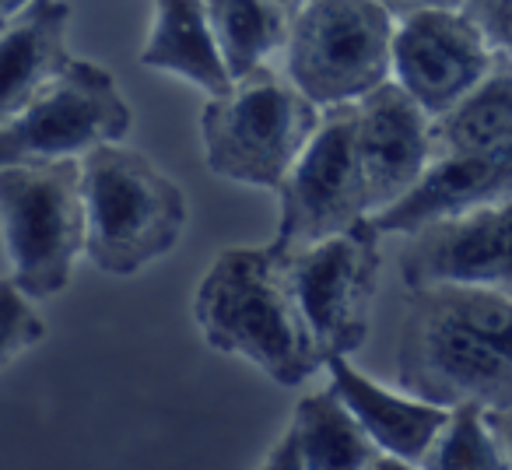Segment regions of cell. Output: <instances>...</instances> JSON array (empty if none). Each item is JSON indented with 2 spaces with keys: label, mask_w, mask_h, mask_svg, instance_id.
<instances>
[{
  "label": "cell",
  "mask_w": 512,
  "mask_h": 470,
  "mask_svg": "<svg viewBox=\"0 0 512 470\" xmlns=\"http://www.w3.org/2000/svg\"><path fill=\"white\" fill-rule=\"evenodd\" d=\"M512 193V144L495 151H456L435 155L425 176L407 197L372 214L379 235H411L442 218H456L474 207L495 204Z\"/></svg>",
  "instance_id": "obj_13"
},
{
  "label": "cell",
  "mask_w": 512,
  "mask_h": 470,
  "mask_svg": "<svg viewBox=\"0 0 512 470\" xmlns=\"http://www.w3.org/2000/svg\"><path fill=\"white\" fill-rule=\"evenodd\" d=\"M29 4L32 0H0V25L8 22V18H15L18 11H25Z\"/></svg>",
  "instance_id": "obj_27"
},
{
  "label": "cell",
  "mask_w": 512,
  "mask_h": 470,
  "mask_svg": "<svg viewBox=\"0 0 512 470\" xmlns=\"http://www.w3.org/2000/svg\"><path fill=\"white\" fill-rule=\"evenodd\" d=\"M425 470H509L505 467L502 442H498L491 411L474 404L449 407L446 425L439 428L435 442L428 446Z\"/></svg>",
  "instance_id": "obj_20"
},
{
  "label": "cell",
  "mask_w": 512,
  "mask_h": 470,
  "mask_svg": "<svg viewBox=\"0 0 512 470\" xmlns=\"http://www.w3.org/2000/svg\"><path fill=\"white\" fill-rule=\"evenodd\" d=\"M256 470H306V463H302V456H299V449H295L292 435L285 432L271 449H267L264 463H260Z\"/></svg>",
  "instance_id": "obj_23"
},
{
  "label": "cell",
  "mask_w": 512,
  "mask_h": 470,
  "mask_svg": "<svg viewBox=\"0 0 512 470\" xmlns=\"http://www.w3.org/2000/svg\"><path fill=\"white\" fill-rule=\"evenodd\" d=\"M355 144L369 211L379 214L407 197L432 165V116L390 78L355 102Z\"/></svg>",
  "instance_id": "obj_12"
},
{
  "label": "cell",
  "mask_w": 512,
  "mask_h": 470,
  "mask_svg": "<svg viewBox=\"0 0 512 470\" xmlns=\"http://www.w3.org/2000/svg\"><path fill=\"white\" fill-rule=\"evenodd\" d=\"M369 470H425L421 463H407V460H397V456H376V463H372Z\"/></svg>",
  "instance_id": "obj_26"
},
{
  "label": "cell",
  "mask_w": 512,
  "mask_h": 470,
  "mask_svg": "<svg viewBox=\"0 0 512 470\" xmlns=\"http://www.w3.org/2000/svg\"><path fill=\"white\" fill-rule=\"evenodd\" d=\"M274 243L302 250L372 218L355 144V106L323 109L320 127L278 190Z\"/></svg>",
  "instance_id": "obj_9"
},
{
  "label": "cell",
  "mask_w": 512,
  "mask_h": 470,
  "mask_svg": "<svg viewBox=\"0 0 512 470\" xmlns=\"http://www.w3.org/2000/svg\"><path fill=\"white\" fill-rule=\"evenodd\" d=\"M400 327V390L439 407L474 404L491 414L512 411V358L442 309L425 288H407Z\"/></svg>",
  "instance_id": "obj_6"
},
{
  "label": "cell",
  "mask_w": 512,
  "mask_h": 470,
  "mask_svg": "<svg viewBox=\"0 0 512 470\" xmlns=\"http://www.w3.org/2000/svg\"><path fill=\"white\" fill-rule=\"evenodd\" d=\"M214 39L228 74L246 78L285 57L292 36V11L278 0H204Z\"/></svg>",
  "instance_id": "obj_19"
},
{
  "label": "cell",
  "mask_w": 512,
  "mask_h": 470,
  "mask_svg": "<svg viewBox=\"0 0 512 470\" xmlns=\"http://www.w3.org/2000/svg\"><path fill=\"white\" fill-rule=\"evenodd\" d=\"M130 113L116 78L95 60L67 64V71L0 130V169L4 165H46L92 155L102 144H123Z\"/></svg>",
  "instance_id": "obj_7"
},
{
  "label": "cell",
  "mask_w": 512,
  "mask_h": 470,
  "mask_svg": "<svg viewBox=\"0 0 512 470\" xmlns=\"http://www.w3.org/2000/svg\"><path fill=\"white\" fill-rule=\"evenodd\" d=\"M320 116L323 109L278 67L235 78L232 88L207 99L200 113L207 169L228 183L278 193L320 127Z\"/></svg>",
  "instance_id": "obj_3"
},
{
  "label": "cell",
  "mask_w": 512,
  "mask_h": 470,
  "mask_svg": "<svg viewBox=\"0 0 512 470\" xmlns=\"http://www.w3.org/2000/svg\"><path fill=\"white\" fill-rule=\"evenodd\" d=\"M386 8L393 15H407V11H418V8H463V0H383Z\"/></svg>",
  "instance_id": "obj_24"
},
{
  "label": "cell",
  "mask_w": 512,
  "mask_h": 470,
  "mask_svg": "<svg viewBox=\"0 0 512 470\" xmlns=\"http://www.w3.org/2000/svg\"><path fill=\"white\" fill-rule=\"evenodd\" d=\"M43 337L46 323L36 309V299H29L11 278H0V369L32 351Z\"/></svg>",
  "instance_id": "obj_21"
},
{
  "label": "cell",
  "mask_w": 512,
  "mask_h": 470,
  "mask_svg": "<svg viewBox=\"0 0 512 470\" xmlns=\"http://www.w3.org/2000/svg\"><path fill=\"white\" fill-rule=\"evenodd\" d=\"M393 32L383 0H309L292 18L285 74L316 109L355 106L390 81Z\"/></svg>",
  "instance_id": "obj_4"
},
{
  "label": "cell",
  "mask_w": 512,
  "mask_h": 470,
  "mask_svg": "<svg viewBox=\"0 0 512 470\" xmlns=\"http://www.w3.org/2000/svg\"><path fill=\"white\" fill-rule=\"evenodd\" d=\"M323 369L330 372V390L344 400L355 421L365 428L383 456H397L407 463H421L439 428L446 425L449 407L428 404L407 390H390L355 369L351 358H330Z\"/></svg>",
  "instance_id": "obj_15"
},
{
  "label": "cell",
  "mask_w": 512,
  "mask_h": 470,
  "mask_svg": "<svg viewBox=\"0 0 512 470\" xmlns=\"http://www.w3.org/2000/svg\"><path fill=\"white\" fill-rule=\"evenodd\" d=\"M81 193L85 257L102 274L130 278L169 257L183 239V190L127 144H102L81 158Z\"/></svg>",
  "instance_id": "obj_2"
},
{
  "label": "cell",
  "mask_w": 512,
  "mask_h": 470,
  "mask_svg": "<svg viewBox=\"0 0 512 470\" xmlns=\"http://www.w3.org/2000/svg\"><path fill=\"white\" fill-rule=\"evenodd\" d=\"M435 155L456 151H495L512 144V57L495 50L491 71L456 102L449 113L432 120Z\"/></svg>",
  "instance_id": "obj_17"
},
{
  "label": "cell",
  "mask_w": 512,
  "mask_h": 470,
  "mask_svg": "<svg viewBox=\"0 0 512 470\" xmlns=\"http://www.w3.org/2000/svg\"><path fill=\"white\" fill-rule=\"evenodd\" d=\"M278 4H285V8H288V11H292V15H295V11H302V8H306L309 0H278Z\"/></svg>",
  "instance_id": "obj_28"
},
{
  "label": "cell",
  "mask_w": 512,
  "mask_h": 470,
  "mask_svg": "<svg viewBox=\"0 0 512 470\" xmlns=\"http://www.w3.org/2000/svg\"><path fill=\"white\" fill-rule=\"evenodd\" d=\"M495 64V46L467 8H418L397 18L390 78L425 109L442 116Z\"/></svg>",
  "instance_id": "obj_10"
},
{
  "label": "cell",
  "mask_w": 512,
  "mask_h": 470,
  "mask_svg": "<svg viewBox=\"0 0 512 470\" xmlns=\"http://www.w3.org/2000/svg\"><path fill=\"white\" fill-rule=\"evenodd\" d=\"M379 239L383 235L372 228V221H362L313 246L288 250L295 295L323 365L330 358H351L369 337L383 264Z\"/></svg>",
  "instance_id": "obj_8"
},
{
  "label": "cell",
  "mask_w": 512,
  "mask_h": 470,
  "mask_svg": "<svg viewBox=\"0 0 512 470\" xmlns=\"http://www.w3.org/2000/svg\"><path fill=\"white\" fill-rule=\"evenodd\" d=\"M306 470H369L379 449L334 390L306 393L288 425Z\"/></svg>",
  "instance_id": "obj_18"
},
{
  "label": "cell",
  "mask_w": 512,
  "mask_h": 470,
  "mask_svg": "<svg viewBox=\"0 0 512 470\" xmlns=\"http://www.w3.org/2000/svg\"><path fill=\"white\" fill-rule=\"evenodd\" d=\"M407 288H484L512 295V193L407 235L400 253Z\"/></svg>",
  "instance_id": "obj_11"
},
{
  "label": "cell",
  "mask_w": 512,
  "mask_h": 470,
  "mask_svg": "<svg viewBox=\"0 0 512 470\" xmlns=\"http://www.w3.org/2000/svg\"><path fill=\"white\" fill-rule=\"evenodd\" d=\"M193 316L214 351L256 365L278 386H302L323 369L292 285L288 250L278 243L218 253L200 278Z\"/></svg>",
  "instance_id": "obj_1"
},
{
  "label": "cell",
  "mask_w": 512,
  "mask_h": 470,
  "mask_svg": "<svg viewBox=\"0 0 512 470\" xmlns=\"http://www.w3.org/2000/svg\"><path fill=\"white\" fill-rule=\"evenodd\" d=\"M463 8L477 18L491 46L512 57V0H463Z\"/></svg>",
  "instance_id": "obj_22"
},
{
  "label": "cell",
  "mask_w": 512,
  "mask_h": 470,
  "mask_svg": "<svg viewBox=\"0 0 512 470\" xmlns=\"http://www.w3.org/2000/svg\"><path fill=\"white\" fill-rule=\"evenodd\" d=\"M491 421H495L498 442H502V453H505V467L512 470V411L491 414Z\"/></svg>",
  "instance_id": "obj_25"
},
{
  "label": "cell",
  "mask_w": 512,
  "mask_h": 470,
  "mask_svg": "<svg viewBox=\"0 0 512 470\" xmlns=\"http://www.w3.org/2000/svg\"><path fill=\"white\" fill-rule=\"evenodd\" d=\"M0 235L11 281L29 299H50L71 285L85 257L81 162L4 165L0 169Z\"/></svg>",
  "instance_id": "obj_5"
},
{
  "label": "cell",
  "mask_w": 512,
  "mask_h": 470,
  "mask_svg": "<svg viewBox=\"0 0 512 470\" xmlns=\"http://www.w3.org/2000/svg\"><path fill=\"white\" fill-rule=\"evenodd\" d=\"M137 60L148 71L172 74L200 88L207 99L232 88V74L218 50L204 0H155L148 43Z\"/></svg>",
  "instance_id": "obj_16"
},
{
  "label": "cell",
  "mask_w": 512,
  "mask_h": 470,
  "mask_svg": "<svg viewBox=\"0 0 512 470\" xmlns=\"http://www.w3.org/2000/svg\"><path fill=\"white\" fill-rule=\"evenodd\" d=\"M71 8L64 0H32L0 25V130L15 123L71 64Z\"/></svg>",
  "instance_id": "obj_14"
}]
</instances>
